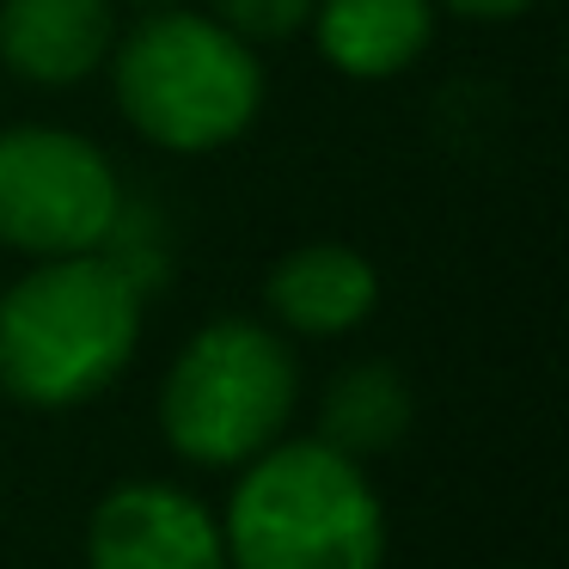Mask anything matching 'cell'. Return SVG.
Instances as JSON below:
<instances>
[{
  "label": "cell",
  "instance_id": "obj_10",
  "mask_svg": "<svg viewBox=\"0 0 569 569\" xmlns=\"http://www.w3.org/2000/svg\"><path fill=\"white\" fill-rule=\"evenodd\" d=\"M410 410H417L410 405V386L392 361H356V368H343L325 386L319 441L337 447V453H349V459L386 453V447L405 441Z\"/></svg>",
  "mask_w": 569,
  "mask_h": 569
},
{
  "label": "cell",
  "instance_id": "obj_13",
  "mask_svg": "<svg viewBox=\"0 0 569 569\" xmlns=\"http://www.w3.org/2000/svg\"><path fill=\"white\" fill-rule=\"evenodd\" d=\"M136 7H148V13H160V7H172V0H136Z\"/></svg>",
  "mask_w": 569,
  "mask_h": 569
},
{
  "label": "cell",
  "instance_id": "obj_9",
  "mask_svg": "<svg viewBox=\"0 0 569 569\" xmlns=\"http://www.w3.org/2000/svg\"><path fill=\"white\" fill-rule=\"evenodd\" d=\"M319 56L349 80H392L429 50L435 0H312Z\"/></svg>",
  "mask_w": 569,
  "mask_h": 569
},
{
  "label": "cell",
  "instance_id": "obj_8",
  "mask_svg": "<svg viewBox=\"0 0 569 569\" xmlns=\"http://www.w3.org/2000/svg\"><path fill=\"white\" fill-rule=\"evenodd\" d=\"M270 312L300 337H343L380 307V276L356 246H300L263 282Z\"/></svg>",
  "mask_w": 569,
  "mask_h": 569
},
{
  "label": "cell",
  "instance_id": "obj_3",
  "mask_svg": "<svg viewBox=\"0 0 569 569\" xmlns=\"http://www.w3.org/2000/svg\"><path fill=\"white\" fill-rule=\"evenodd\" d=\"M117 111L166 153H214L251 129L263 104V68L221 19L160 7L111 43Z\"/></svg>",
  "mask_w": 569,
  "mask_h": 569
},
{
  "label": "cell",
  "instance_id": "obj_1",
  "mask_svg": "<svg viewBox=\"0 0 569 569\" xmlns=\"http://www.w3.org/2000/svg\"><path fill=\"white\" fill-rule=\"evenodd\" d=\"M141 343V282L104 251L43 258L0 295V392L31 410L99 398Z\"/></svg>",
  "mask_w": 569,
  "mask_h": 569
},
{
  "label": "cell",
  "instance_id": "obj_12",
  "mask_svg": "<svg viewBox=\"0 0 569 569\" xmlns=\"http://www.w3.org/2000/svg\"><path fill=\"white\" fill-rule=\"evenodd\" d=\"M435 7H447L459 19H515V13H527L532 0H435Z\"/></svg>",
  "mask_w": 569,
  "mask_h": 569
},
{
  "label": "cell",
  "instance_id": "obj_4",
  "mask_svg": "<svg viewBox=\"0 0 569 569\" xmlns=\"http://www.w3.org/2000/svg\"><path fill=\"white\" fill-rule=\"evenodd\" d=\"M300 398L295 349L258 319H214L178 349L160 386V435L190 466H246L282 441Z\"/></svg>",
  "mask_w": 569,
  "mask_h": 569
},
{
  "label": "cell",
  "instance_id": "obj_11",
  "mask_svg": "<svg viewBox=\"0 0 569 569\" xmlns=\"http://www.w3.org/2000/svg\"><path fill=\"white\" fill-rule=\"evenodd\" d=\"M209 19H221L239 43H282L312 19V0H209Z\"/></svg>",
  "mask_w": 569,
  "mask_h": 569
},
{
  "label": "cell",
  "instance_id": "obj_6",
  "mask_svg": "<svg viewBox=\"0 0 569 569\" xmlns=\"http://www.w3.org/2000/svg\"><path fill=\"white\" fill-rule=\"evenodd\" d=\"M87 569H227L221 520L178 483H117L92 508Z\"/></svg>",
  "mask_w": 569,
  "mask_h": 569
},
{
  "label": "cell",
  "instance_id": "obj_7",
  "mask_svg": "<svg viewBox=\"0 0 569 569\" xmlns=\"http://www.w3.org/2000/svg\"><path fill=\"white\" fill-rule=\"evenodd\" d=\"M117 0H0V62L31 87H74L111 62Z\"/></svg>",
  "mask_w": 569,
  "mask_h": 569
},
{
  "label": "cell",
  "instance_id": "obj_5",
  "mask_svg": "<svg viewBox=\"0 0 569 569\" xmlns=\"http://www.w3.org/2000/svg\"><path fill=\"white\" fill-rule=\"evenodd\" d=\"M123 209V178L87 136L50 123L0 136V246L38 263L104 251Z\"/></svg>",
  "mask_w": 569,
  "mask_h": 569
},
{
  "label": "cell",
  "instance_id": "obj_2",
  "mask_svg": "<svg viewBox=\"0 0 569 569\" xmlns=\"http://www.w3.org/2000/svg\"><path fill=\"white\" fill-rule=\"evenodd\" d=\"M227 569H380L386 508L361 459L312 441H276L246 459L221 520Z\"/></svg>",
  "mask_w": 569,
  "mask_h": 569
}]
</instances>
